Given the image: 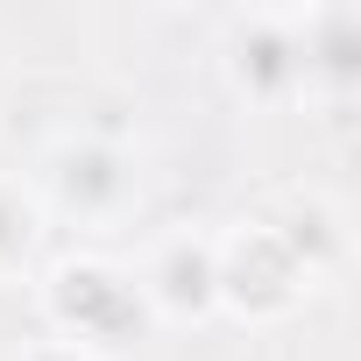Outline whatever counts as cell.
<instances>
[{"instance_id": "1", "label": "cell", "mask_w": 361, "mask_h": 361, "mask_svg": "<svg viewBox=\"0 0 361 361\" xmlns=\"http://www.w3.org/2000/svg\"><path fill=\"white\" fill-rule=\"evenodd\" d=\"M213 262H220V312L241 326H276L312 298V276L276 234V220H234L227 234H213Z\"/></svg>"}, {"instance_id": "2", "label": "cell", "mask_w": 361, "mask_h": 361, "mask_svg": "<svg viewBox=\"0 0 361 361\" xmlns=\"http://www.w3.org/2000/svg\"><path fill=\"white\" fill-rule=\"evenodd\" d=\"M43 312H50V326H57L64 347H85V354H99V361L149 326V305H142L135 276H121V269L99 262V255H64V262L43 276Z\"/></svg>"}, {"instance_id": "3", "label": "cell", "mask_w": 361, "mask_h": 361, "mask_svg": "<svg viewBox=\"0 0 361 361\" xmlns=\"http://www.w3.org/2000/svg\"><path fill=\"white\" fill-rule=\"evenodd\" d=\"M135 290H142V305H149V319H163V326H206L213 312H220V262H213V234H163L156 241V255L142 262V276H135Z\"/></svg>"}, {"instance_id": "4", "label": "cell", "mask_w": 361, "mask_h": 361, "mask_svg": "<svg viewBox=\"0 0 361 361\" xmlns=\"http://www.w3.org/2000/svg\"><path fill=\"white\" fill-rule=\"evenodd\" d=\"M227 78L248 92V99H290L305 85V36H298V15L283 8H255L227 29Z\"/></svg>"}, {"instance_id": "5", "label": "cell", "mask_w": 361, "mask_h": 361, "mask_svg": "<svg viewBox=\"0 0 361 361\" xmlns=\"http://www.w3.org/2000/svg\"><path fill=\"white\" fill-rule=\"evenodd\" d=\"M50 199L64 213H78V220H114L135 199V163L114 142H71V149H57Z\"/></svg>"}, {"instance_id": "6", "label": "cell", "mask_w": 361, "mask_h": 361, "mask_svg": "<svg viewBox=\"0 0 361 361\" xmlns=\"http://www.w3.org/2000/svg\"><path fill=\"white\" fill-rule=\"evenodd\" d=\"M276 234L290 241V255L305 262V276L319 283L326 269H340L347 262V213L333 206V199H298L283 220H276Z\"/></svg>"}, {"instance_id": "7", "label": "cell", "mask_w": 361, "mask_h": 361, "mask_svg": "<svg viewBox=\"0 0 361 361\" xmlns=\"http://www.w3.org/2000/svg\"><path fill=\"white\" fill-rule=\"evenodd\" d=\"M43 241V206L22 177H0V269H22Z\"/></svg>"}, {"instance_id": "8", "label": "cell", "mask_w": 361, "mask_h": 361, "mask_svg": "<svg viewBox=\"0 0 361 361\" xmlns=\"http://www.w3.org/2000/svg\"><path fill=\"white\" fill-rule=\"evenodd\" d=\"M22 361H99V354H85V347H64V340H43V347H29Z\"/></svg>"}]
</instances>
